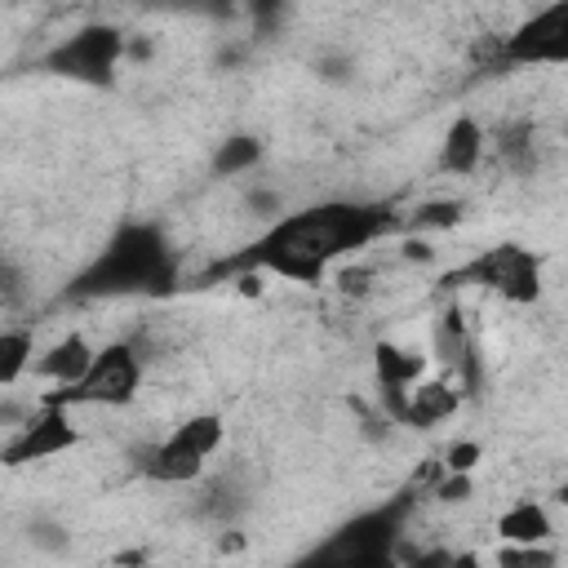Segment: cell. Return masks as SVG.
Returning a JSON list of instances; mask_svg holds the SVG:
<instances>
[{"label":"cell","instance_id":"cell-1","mask_svg":"<svg viewBox=\"0 0 568 568\" xmlns=\"http://www.w3.org/2000/svg\"><path fill=\"white\" fill-rule=\"evenodd\" d=\"M390 226V213L377 204H355V200H328L311 204L302 213H284L271 222L266 235L253 240L244 253L248 266L275 271L297 284H320V275L351 248L373 244Z\"/></svg>","mask_w":568,"mask_h":568},{"label":"cell","instance_id":"cell-2","mask_svg":"<svg viewBox=\"0 0 568 568\" xmlns=\"http://www.w3.org/2000/svg\"><path fill=\"white\" fill-rule=\"evenodd\" d=\"M178 284V262L155 222H124L106 248L75 275L80 297H124V293H169Z\"/></svg>","mask_w":568,"mask_h":568},{"label":"cell","instance_id":"cell-3","mask_svg":"<svg viewBox=\"0 0 568 568\" xmlns=\"http://www.w3.org/2000/svg\"><path fill=\"white\" fill-rule=\"evenodd\" d=\"M293 568H399V515L390 506L364 510Z\"/></svg>","mask_w":568,"mask_h":568},{"label":"cell","instance_id":"cell-4","mask_svg":"<svg viewBox=\"0 0 568 568\" xmlns=\"http://www.w3.org/2000/svg\"><path fill=\"white\" fill-rule=\"evenodd\" d=\"M138 386H142V355L129 342H106V346L93 351V364H89V373L75 386L44 390L40 404H62V408H75V404L124 408V404L138 399Z\"/></svg>","mask_w":568,"mask_h":568},{"label":"cell","instance_id":"cell-5","mask_svg":"<svg viewBox=\"0 0 568 568\" xmlns=\"http://www.w3.org/2000/svg\"><path fill=\"white\" fill-rule=\"evenodd\" d=\"M120 58H124V31L111 27V22H93V27H80L75 36H67V40H58L44 53V71L67 75L75 84L106 89L115 80Z\"/></svg>","mask_w":568,"mask_h":568},{"label":"cell","instance_id":"cell-6","mask_svg":"<svg viewBox=\"0 0 568 568\" xmlns=\"http://www.w3.org/2000/svg\"><path fill=\"white\" fill-rule=\"evenodd\" d=\"M448 284H479L506 302L528 306L541 297V257L524 244H493L479 257H470L466 266H457L448 275Z\"/></svg>","mask_w":568,"mask_h":568},{"label":"cell","instance_id":"cell-7","mask_svg":"<svg viewBox=\"0 0 568 568\" xmlns=\"http://www.w3.org/2000/svg\"><path fill=\"white\" fill-rule=\"evenodd\" d=\"M497 58L506 67H564L568 62V0L524 18L510 36H501Z\"/></svg>","mask_w":568,"mask_h":568},{"label":"cell","instance_id":"cell-8","mask_svg":"<svg viewBox=\"0 0 568 568\" xmlns=\"http://www.w3.org/2000/svg\"><path fill=\"white\" fill-rule=\"evenodd\" d=\"M80 444V430L71 422V408L62 404H40L22 426L18 435L0 448V466H31V462H44V457H58L67 448Z\"/></svg>","mask_w":568,"mask_h":568},{"label":"cell","instance_id":"cell-9","mask_svg":"<svg viewBox=\"0 0 568 568\" xmlns=\"http://www.w3.org/2000/svg\"><path fill=\"white\" fill-rule=\"evenodd\" d=\"M430 355L439 359V368L453 377V386L462 395H475V386H479V351H475V337H470V328H466L457 306H448L430 324Z\"/></svg>","mask_w":568,"mask_h":568},{"label":"cell","instance_id":"cell-10","mask_svg":"<svg viewBox=\"0 0 568 568\" xmlns=\"http://www.w3.org/2000/svg\"><path fill=\"white\" fill-rule=\"evenodd\" d=\"M457 408H462V390L448 377H422V382L408 386V399H404L399 422L413 426V430H430V426L448 422Z\"/></svg>","mask_w":568,"mask_h":568},{"label":"cell","instance_id":"cell-11","mask_svg":"<svg viewBox=\"0 0 568 568\" xmlns=\"http://www.w3.org/2000/svg\"><path fill=\"white\" fill-rule=\"evenodd\" d=\"M484 151H488V133H484V124H479L475 115H457V120L444 129V142H439V169L466 178V173L479 169Z\"/></svg>","mask_w":568,"mask_h":568},{"label":"cell","instance_id":"cell-12","mask_svg":"<svg viewBox=\"0 0 568 568\" xmlns=\"http://www.w3.org/2000/svg\"><path fill=\"white\" fill-rule=\"evenodd\" d=\"M555 537V519L541 501L524 497V501H510L501 515H497V541L501 546H546Z\"/></svg>","mask_w":568,"mask_h":568},{"label":"cell","instance_id":"cell-13","mask_svg":"<svg viewBox=\"0 0 568 568\" xmlns=\"http://www.w3.org/2000/svg\"><path fill=\"white\" fill-rule=\"evenodd\" d=\"M142 475L155 484H195L204 475V457L195 448H186L178 435H169L142 457Z\"/></svg>","mask_w":568,"mask_h":568},{"label":"cell","instance_id":"cell-14","mask_svg":"<svg viewBox=\"0 0 568 568\" xmlns=\"http://www.w3.org/2000/svg\"><path fill=\"white\" fill-rule=\"evenodd\" d=\"M93 351H98V346H93L84 333H67V337H58V342L36 359V373L49 377V382H58V386H75V382L89 373Z\"/></svg>","mask_w":568,"mask_h":568},{"label":"cell","instance_id":"cell-15","mask_svg":"<svg viewBox=\"0 0 568 568\" xmlns=\"http://www.w3.org/2000/svg\"><path fill=\"white\" fill-rule=\"evenodd\" d=\"M373 373H377V386H413L426 377V355L417 351H404L395 342H377L373 346Z\"/></svg>","mask_w":568,"mask_h":568},{"label":"cell","instance_id":"cell-16","mask_svg":"<svg viewBox=\"0 0 568 568\" xmlns=\"http://www.w3.org/2000/svg\"><path fill=\"white\" fill-rule=\"evenodd\" d=\"M31 364H36L31 328H0V386H18Z\"/></svg>","mask_w":568,"mask_h":568},{"label":"cell","instance_id":"cell-17","mask_svg":"<svg viewBox=\"0 0 568 568\" xmlns=\"http://www.w3.org/2000/svg\"><path fill=\"white\" fill-rule=\"evenodd\" d=\"M262 151H266V146H262V138H253V133H235V138L217 142V151H213V173H217V178L248 173V169H257Z\"/></svg>","mask_w":568,"mask_h":568},{"label":"cell","instance_id":"cell-18","mask_svg":"<svg viewBox=\"0 0 568 568\" xmlns=\"http://www.w3.org/2000/svg\"><path fill=\"white\" fill-rule=\"evenodd\" d=\"M173 435H178L186 448H195V453L209 462V457L222 448V439H226V422H222L217 413H191V417H186V422H182Z\"/></svg>","mask_w":568,"mask_h":568},{"label":"cell","instance_id":"cell-19","mask_svg":"<svg viewBox=\"0 0 568 568\" xmlns=\"http://www.w3.org/2000/svg\"><path fill=\"white\" fill-rule=\"evenodd\" d=\"M27 541L40 555H67L71 550V528L58 515H36V519H27Z\"/></svg>","mask_w":568,"mask_h":568},{"label":"cell","instance_id":"cell-20","mask_svg":"<svg viewBox=\"0 0 568 568\" xmlns=\"http://www.w3.org/2000/svg\"><path fill=\"white\" fill-rule=\"evenodd\" d=\"M497 568H559V550L550 541L546 546H501Z\"/></svg>","mask_w":568,"mask_h":568},{"label":"cell","instance_id":"cell-21","mask_svg":"<svg viewBox=\"0 0 568 568\" xmlns=\"http://www.w3.org/2000/svg\"><path fill=\"white\" fill-rule=\"evenodd\" d=\"M497 151L510 160V164H519V169H528L532 164V124H510V129H501L497 133Z\"/></svg>","mask_w":568,"mask_h":568},{"label":"cell","instance_id":"cell-22","mask_svg":"<svg viewBox=\"0 0 568 568\" xmlns=\"http://www.w3.org/2000/svg\"><path fill=\"white\" fill-rule=\"evenodd\" d=\"M457 217H462V204H457V200H430V204H422V209L413 213V226H417V231H435V226L444 231V226H453Z\"/></svg>","mask_w":568,"mask_h":568},{"label":"cell","instance_id":"cell-23","mask_svg":"<svg viewBox=\"0 0 568 568\" xmlns=\"http://www.w3.org/2000/svg\"><path fill=\"white\" fill-rule=\"evenodd\" d=\"M479 457H484V448L475 439H453L444 448V475H470L479 466Z\"/></svg>","mask_w":568,"mask_h":568},{"label":"cell","instance_id":"cell-24","mask_svg":"<svg viewBox=\"0 0 568 568\" xmlns=\"http://www.w3.org/2000/svg\"><path fill=\"white\" fill-rule=\"evenodd\" d=\"M470 497H475V479L470 475H444L435 484V501H444V506H462Z\"/></svg>","mask_w":568,"mask_h":568},{"label":"cell","instance_id":"cell-25","mask_svg":"<svg viewBox=\"0 0 568 568\" xmlns=\"http://www.w3.org/2000/svg\"><path fill=\"white\" fill-rule=\"evenodd\" d=\"M448 555H453V550L430 546V550H422V555H408V559H404V568H444V564H448Z\"/></svg>","mask_w":568,"mask_h":568},{"label":"cell","instance_id":"cell-26","mask_svg":"<svg viewBox=\"0 0 568 568\" xmlns=\"http://www.w3.org/2000/svg\"><path fill=\"white\" fill-rule=\"evenodd\" d=\"M248 209L262 213V217H271V213H280V195L275 191H253L248 195Z\"/></svg>","mask_w":568,"mask_h":568},{"label":"cell","instance_id":"cell-27","mask_svg":"<svg viewBox=\"0 0 568 568\" xmlns=\"http://www.w3.org/2000/svg\"><path fill=\"white\" fill-rule=\"evenodd\" d=\"M404 257H408V262H430L435 248H430L426 240H408V244H404Z\"/></svg>","mask_w":568,"mask_h":568},{"label":"cell","instance_id":"cell-28","mask_svg":"<svg viewBox=\"0 0 568 568\" xmlns=\"http://www.w3.org/2000/svg\"><path fill=\"white\" fill-rule=\"evenodd\" d=\"M444 568H484V559H479V555H475V550H453V555H448V564H444Z\"/></svg>","mask_w":568,"mask_h":568},{"label":"cell","instance_id":"cell-29","mask_svg":"<svg viewBox=\"0 0 568 568\" xmlns=\"http://www.w3.org/2000/svg\"><path fill=\"white\" fill-rule=\"evenodd\" d=\"M342 288L346 293H364L368 288V271H342Z\"/></svg>","mask_w":568,"mask_h":568},{"label":"cell","instance_id":"cell-30","mask_svg":"<svg viewBox=\"0 0 568 568\" xmlns=\"http://www.w3.org/2000/svg\"><path fill=\"white\" fill-rule=\"evenodd\" d=\"M235 284H240V293H262V280L257 275H240Z\"/></svg>","mask_w":568,"mask_h":568}]
</instances>
